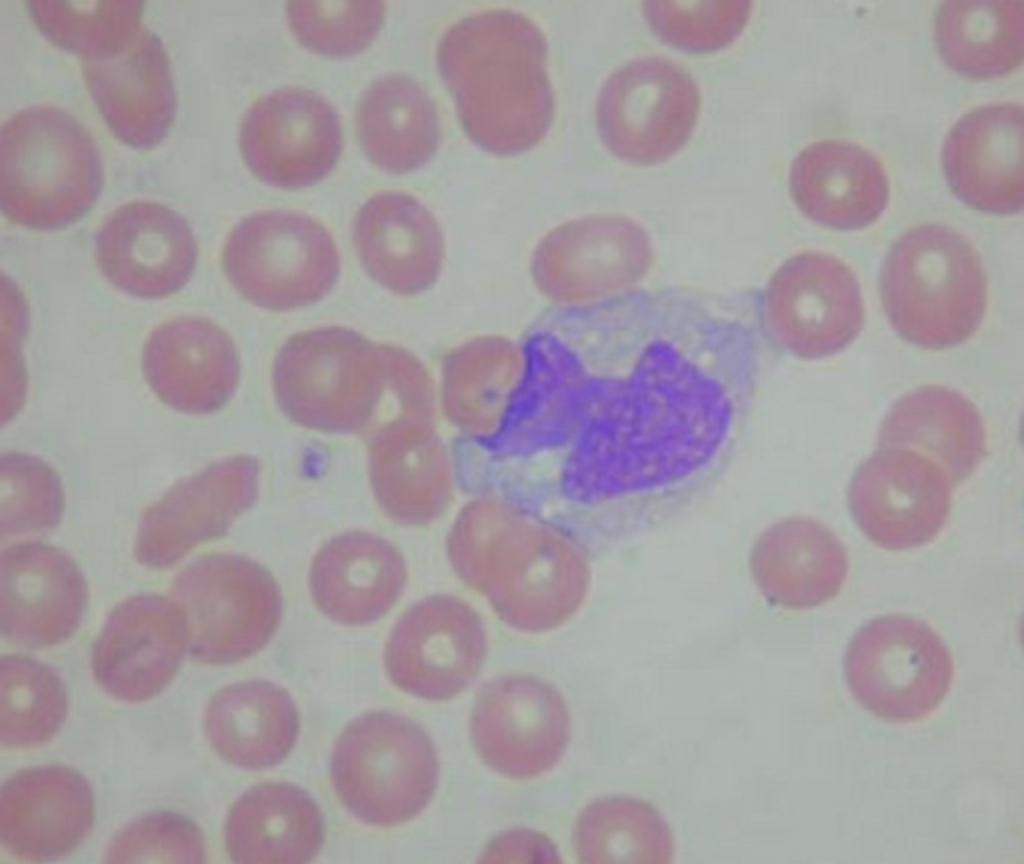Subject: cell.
I'll return each mask as SVG.
<instances>
[{"label": "cell", "instance_id": "cell-28", "mask_svg": "<svg viewBox=\"0 0 1024 864\" xmlns=\"http://www.w3.org/2000/svg\"><path fill=\"white\" fill-rule=\"evenodd\" d=\"M357 128L369 159L402 173L425 163L439 142L435 105L415 80L389 74L371 83L357 106Z\"/></svg>", "mask_w": 1024, "mask_h": 864}, {"label": "cell", "instance_id": "cell-20", "mask_svg": "<svg viewBox=\"0 0 1024 864\" xmlns=\"http://www.w3.org/2000/svg\"><path fill=\"white\" fill-rule=\"evenodd\" d=\"M83 76L113 134L127 145L151 149L166 136L176 94L160 38L143 28L118 53L83 61Z\"/></svg>", "mask_w": 1024, "mask_h": 864}, {"label": "cell", "instance_id": "cell-32", "mask_svg": "<svg viewBox=\"0 0 1024 864\" xmlns=\"http://www.w3.org/2000/svg\"><path fill=\"white\" fill-rule=\"evenodd\" d=\"M26 5L41 33L82 61L118 53L143 29L142 1H28Z\"/></svg>", "mask_w": 1024, "mask_h": 864}, {"label": "cell", "instance_id": "cell-36", "mask_svg": "<svg viewBox=\"0 0 1024 864\" xmlns=\"http://www.w3.org/2000/svg\"><path fill=\"white\" fill-rule=\"evenodd\" d=\"M286 13L302 44L327 55H348L375 38L385 6L382 1H289Z\"/></svg>", "mask_w": 1024, "mask_h": 864}, {"label": "cell", "instance_id": "cell-13", "mask_svg": "<svg viewBox=\"0 0 1024 864\" xmlns=\"http://www.w3.org/2000/svg\"><path fill=\"white\" fill-rule=\"evenodd\" d=\"M768 323L796 355H832L860 332L864 307L853 272L837 258L805 252L787 260L764 295Z\"/></svg>", "mask_w": 1024, "mask_h": 864}, {"label": "cell", "instance_id": "cell-37", "mask_svg": "<svg viewBox=\"0 0 1024 864\" xmlns=\"http://www.w3.org/2000/svg\"><path fill=\"white\" fill-rule=\"evenodd\" d=\"M204 838L190 819L156 811L125 825L107 846L106 863H201Z\"/></svg>", "mask_w": 1024, "mask_h": 864}, {"label": "cell", "instance_id": "cell-6", "mask_svg": "<svg viewBox=\"0 0 1024 864\" xmlns=\"http://www.w3.org/2000/svg\"><path fill=\"white\" fill-rule=\"evenodd\" d=\"M188 632L190 655L205 664L242 661L274 635L281 592L268 570L234 554L206 556L188 565L172 587Z\"/></svg>", "mask_w": 1024, "mask_h": 864}, {"label": "cell", "instance_id": "cell-22", "mask_svg": "<svg viewBox=\"0 0 1024 864\" xmlns=\"http://www.w3.org/2000/svg\"><path fill=\"white\" fill-rule=\"evenodd\" d=\"M792 197L811 220L834 229H857L875 221L888 200V181L878 158L842 139L817 141L793 160Z\"/></svg>", "mask_w": 1024, "mask_h": 864}, {"label": "cell", "instance_id": "cell-27", "mask_svg": "<svg viewBox=\"0 0 1024 864\" xmlns=\"http://www.w3.org/2000/svg\"><path fill=\"white\" fill-rule=\"evenodd\" d=\"M144 368L160 392L219 404L234 391L239 362L231 338L212 322L195 317L172 320L149 339Z\"/></svg>", "mask_w": 1024, "mask_h": 864}, {"label": "cell", "instance_id": "cell-5", "mask_svg": "<svg viewBox=\"0 0 1024 864\" xmlns=\"http://www.w3.org/2000/svg\"><path fill=\"white\" fill-rule=\"evenodd\" d=\"M387 346L339 326L292 336L273 367L277 401L287 416L328 432L364 428L388 384Z\"/></svg>", "mask_w": 1024, "mask_h": 864}, {"label": "cell", "instance_id": "cell-8", "mask_svg": "<svg viewBox=\"0 0 1024 864\" xmlns=\"http://www.w3.org/2000/svg\"><path fill=\"white\" fill-rule=\"evenodd\" d=\"M954 667L939 634L916 618H875L852 638L844 675L858 703L878 718L912 723L935 711L948 694Z\"/></svg>", "mask_w": 1024, "mask_h": 864}, {"label": "cell", "instance_id": "cell-30", "mask_svg": "<svg viewBox=\"0 0 1024 864\" xmlns=\"http://www.w3.org/2000/svg\"><path fill=\"white\" fill-rule=\"evenodd\" d=\"M944 61L973 78L1004 75L1024 55V1H946L935 16Z\"/></svg>", "mask_w": 1024, "mask_h": 864}, {"label": "cell", "instance_id": "cell-24", "mask_svg": "<svg viewBox=\"0 0 1024 864\" xmlns=\"http://www.w3.org/2000/svg\"><path fill=\"white\" fill-rule=\"evenodd\" d=\"M224 839L236 863H308L322 846L324 821L315 801L301 788L262 783L232 805Z\"/></svg>", "mask_w": 1024, "mask_h": 864}, {"label": "cell", "instance_id": "cell-25", "mask_svg": "<svg viewBox=\"0 0 1024 864\" xmlns=\"http://www.w3.org/2000/svg\"><path fill=\"white\" fill-rule=\"evenodd\" d=\"M879 445L921 453L958 484L981 462L986 436L981 414L968 398L946 387L928 386L894 404L880 429Z\"/></svg>", "mask_w": 1024, "mask_h": 864}, {"label": "cell", "instance_id": "cell-39", "mask_svg": "<svg viewBox=\"0 0 1024 864\" xmlns=\"http://www.w3.org/2000/svg\"><path fill=\"white\" fill-rule=\"evenodd\" d=\"M481 862H559L550 839L528 829L506 831L493 839L482 853Z\"/></svg>", "mask_w": 1024, "mask_h": 864}, {"label": "cell", "instance_id": "cell-33", "mask_svg": "<svg viewBox=\"0 0 1024 864\" xmlns=\"http://www.w3.org/2000/svg\"><path fill=\"white\" fill-rule=\"evenodd\" d=\"M67 713L65 687L56 672L26 656H3L0 662V738L7 747L46 742Z\"/></svg>", "mask_w": 1024, "mask_h": 864}, {"label": "cell", "instance_id": "cell-17", "mask_svg": "<svg viewBox=\"0 0 1024 864\" xmlns=\"http://www.w3.org/2000/svg\"><path fill=\"white\" fill-rule=\"evenodd\" d=\"M93 819L91 787L72 768H28L2 786L0 841L19 860L44 862L69 854L86 838Z\"/></svg>", "mask_w": 1024, "mask_h": 864}, {"label": "cell", "instance_id": "cell-35", "mask_svg": "<svg viewBox=\"0 0 1024 864\" xmlns=\"http://www.w3.org/2000/svg\"><path fill=\"white\" fill-rule=\"evenodd\" d=\"M751 2L646 1L643 14L652 30L670 45L709 52L730 44L745 28Z\"/></svg>", "mask_w": 1024, "mask_h": 864}, {"label": "cell", "instance_id": "cell-23", "mask_svg": "<svg viewBox=\"0 0 1024 864\" xmlns=\"http://www.w3.org/2000/svg\"><path fill=\"white\" fill-rule=\"evenodd\" d=\"M406 566L398 550L370 533L342 534L315 555L309 587L318 609L335 622L370 624L383 617L401 595Z\"/></svg>", "mask_w": 1024, "mask_h": 864}, {"label": "cell", "instance_id": "cell-21", "mask_svg": "<svg viewBox=\"0 0 1024 864\" xmlns=\"http://www.w3.org/2000/svg\"><path fill=\"white\" fill-rule=\"evenodd\" d=\"M258 475L256 461L238 458L176 489L147 515L137 540L138 560L169 567L223 533L255 501Z\"/></svg>", "mask_w": 1024, "mask_h": 864}, {"label": "cell", "instance_id": "cell-3", "mask_svg": "<svg viewBox=\"0 0 1024 864\" xmlns=\"http://www.w3.org/2000/svg\"><path fill=\"white\" fill-rule=\"evenodd\" d=\"M880 283L891 325L916 345L955 346L982 322L986 282L980 259L963 235L945 225L923 224L901 235Z\"/></svg>", "mask_w": 1024, "mask_h": 864}, {"label": "cell", "instance_id": "cell-15", "mask_svg": "<svg viewBox=\"0 0 1024 864\" xmlns=\"http://www.w3.org/2000/svg\"><path fill=\"white\" fill-rule=\"evenodd\" d=\"M98 265L117 289L139 298H162L180 290L197 261V244L183 216L151 201L115 209L95 240Z\"/></svg>", "mask_w": 1024, "mask_h": 864}, {"label": "cell", "instance_id": "cell-1", "mask_svg": "<svg viewBox=\"0 0 1024 864\" xmlns=\"http://www.w3.org/2000/svg\"><path fill=\"white\" fill-rule=\"evenodd\" d=\"M437 61L476 144L512 154L545 135L554 100L546 40L532 20L503 9L462 18L442 36Z\"/></svg>", "mask_w": 1024, "mask_h": 864}, {"label": "cell", "instance_id": "cell-26", "mask_svg": "<svg viewBox=\"0 0 1024 864\" xmlns=\"http://www.w3.org/2000/svg\"><path fill=\"white\" fill-rule=\"evenodd\" d=\"M298 728L290 695L264 680L222 688L205 713V731L214 750L229 763L251 770L280 763L292 749Z\"/></svg>", "mask_w": 1024, "mask_h": 864}, {"label": "cell", "instance_id": "cell-9", "mask_svg": "<svg viewBox=\"0 0 1024 864\" xmlns=\"http://www.w3.org/2000/svg\"><path fill=\"white\" fill-rule=\"evenodd\" d=\"M699 106L698 88L687 72L662 57H641L604 82L596 122L610 151L649 165L667 160L687 142Z\"/></svg>", "mask_w": 1024, "mask_h": 864}, {"label": "cell", "instance_id": "cell-11", "mask_svg": "<svg viewBox=\"0 0 1024 864\" xmlns=\"http://www.w3.org/2000/svg\"><path fill=\"white\" fill-rule=\"evenodd\" d=\"M952 481L932 459L900 447L880 448L855 472L852 515L863 533L887 550L932 541L947 521Z\"/></svg>", "mask_w": 1024, "mask_h": 864}, {"label": "cell", "instance_id": "cell-16", "mask_svg": "<svg viewBox=\"0 0 1024 864\" xmlns=\"http://www.w3.org/2000/svg\"><path fill=\"white\" fill-rule=\"evenodd\" d=\"M444 599L411 607L389 636L384 663L400 689L427 700L461 693L479 673L486 654L484 630L475 616H444Z\"/></svg>", "mask_w": 1024, "mask_h": 864}, {"label": "cell", "instance_id": "cell-29", "mask_svg": "<svg viewBox=\"0 0 1024 864\" xmlns=\"http://www.w3.org/2000/svg\"><path fill=\"white\" fill-rule=\"evenodd\" d=\"M434 225L412 197L382 192L358 210L353 240L366 272L395 293H410L426 280Z\"/></svg>", "mask_w": 1024, "mask_h": 864}, {"label": "cell", "instance_id": "cell-19", "mask_svg": "<svg viewBox=\"0 0 1024 864\" xmlns=\"http://www.w3.org/2000/svg\"><path fill=\"white\" fill-rule=\"evenodd\" d=\"M87 600L84 578L63 552L25 544L2 552L0 625L11 642L43 648L78 627Z\"/></svg>", "mask_w": 1024, "mask_h": 864}, {"label": "cell", "instance_id": "cell-34", "mask_svg": "<svg viewBox=\"0 0 1024 864\" xmlns=\"http://www.w3.org/2000/svg\"><path fill=\"white\" fill-rule=\"evenodd\" d=\"M777 573L779 597L791 607L810 608L835 597L848 571L840 540L811 520L787 524L781 534Z\"/></svg>", "mask_w": 1024, "mask_h": 864}, {"label": "cell", "instance_id": "cell-7", "mask_svg": "<svg viewBox=\"0 0 1024 864\" xmlns=\"http://www.w3.org/2000/svg\"><path fill=\"white\" fill-rule=\"evenodd\" d=\"M223 268L251 303L288 311L312 305L331 291L340 258L321 223L305 214L270 210L247 216L233 228Z\"/></svg>", "mask_w": 1024, "mask_h": 864}, {"label": "cell", "instance_id": "cell-38", "mask_svg": "<svg viewBox=\"0 0 1024 864\" xmlns=\"http://www.w3.org/2000/svg\"><path fill=\"white\" fill-rule=\"evenodd\" d=\"M57 512V490L49 480L10 482L7 500H3L2 531L10 534L48 527Z\"/></svg>", "mask_w": 1024, "mask_h": 864}, {"label": "cell", "instance_id": "cell-31", "mask_svg": "<svg viewBox=\"0 0 1024 864\" xmlns=\"http://www.w3.org/2000/svg\"><path fill=\"white\" fill-rule=\"evenodd\" d=\"M572 842L581 863L668 864L671 831L650 804L627 796L590 802L577 816Z\"/></svg>", "mask_w": 1024, "mask_h": 864}, {"label": "cell", "instance_id": "cell-10", "mask_svg": "<svg viewBox=\"0 0 1024 864\" xmlns=\"http://www.w3.org/2000/svg\"><path fill=\"white\" fill-rule=\"evenodd\" d=\"M473 746L491 770L527 780L552 770L570 737L565 701L549 683L510 675L485 683L470 717Z\"/></svg>", "mask_w": 1024, "mask_h": 864}, {"label": "cell", "instance_id": "cell-18", "mask_svg": "<svg viewBox=\"0 0 1024 864\" xmlns=\"http://www.w3.org/2000/svg\"><path fill=\"white\" fill-rule=\"evenodd\" d=\"M942 163L951 189L966 204L995 214L1021 211L1022 106L994 103L964 114L945 138Z\"/></svg>", "mask_w": 1024, "mask_h": 864}, {"label": "cell", "instance_id": "cell-14", "mask_svg": "<svg viewBox=\"0 0 1024 864\" xmlns=\"http://www.w3.org/2000/svg\"><path fill=\"white\" fill-rule=\"evenodd\" d=\"M187 645L185 618L173 600L134 596L107 618L93 648V674L112 697L145 701L169 684Z\"/></svg>", "mask_w": 1024, "mask_h": 864}, {"label": "cell", "instance_id": "cell-12", "mask_svg": "<svg viewBox=\"0 0 1024 864\" xmlns=\"http://www.w3.org/2000/svg\"><path fill=\"white\" fill-rule=\"evenodd\" d=\"M239 143L262 181L296 189L323 179L342 148L339 116L316 92L286 87L258 99L246 112Z\"/></svg>", "mask_w": 1024, "mask_h": 864}, {"label": "cell", "instance_id": "cell-2", "mask_svg": "<svg viewBox=\"0 0 1024 864\" xmlns=\"http://www.w3.org/2000/svg\"><path fill=\"white\" fill-rule=\"evenodd\" d=\"M102 183L94 139L64 110L31 106L3 125L0 202L10 221L35 230L66 227L93 206Z\"/></svg>", "mask_w": 1024, "mask_h": 864}, {"label": "cell", "instance_id": "cell-4", "mask_svg": "<svg viewBox=\"0 0 1024 864\" xmlns=\"http://www.w3.org/2000/svg\"><path fill=\"white\" fill-rule=\"evenodd\" d=\"M330 771L338 798L353 816L387 827L424 810L437 787L439 762L421 726L400 714L373 711L343 728Z\"/></svg>", "mask_w": 1024, "mask_h": 864}]
</instances>
